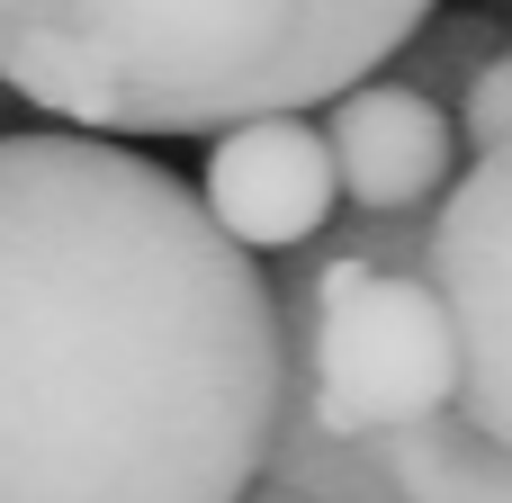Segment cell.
Returning <instances> with one entry per match:
<instances>
[{"instance_id":"cell-1","label":"cell","mask_w":512,"mask_h":503,"mask_svg":"<svg viewBox=\"0 0 512 503\" xmlns=\"http://www.w3.org/2000/svg\"><path fill=\"white\" fill-rule=\"evenodd\" d=\"M279 297L135 135H0V503H243Z\"/></svg>"},{"instance_id":"cell-2","label":"cell","mask_w":512,"mask_h":503,"mask_svg":"<svg viewBox=\"0 0 512 503\" xmlns=\"http://www.w3.org/2000/svg\"><path fill=\"white\" fill-rule=\"evenodd\" d=\"M441 0H0V90L90 135H225L387 72Z\"/></svg>"},{"instance_id":"cell-3","label":"cell","mask_w":512,"mask_h":503,"mask_svg":"<svg viewBox=\"0 0 512 503\" xmlns=\"http://www.w3.org/2000/svg\"><path fill=\"white\" fill-rule=\"evenodd\" d=\"M279 396L342 441L405 432L459 405V324L432 288V216L351 207L270 261Z\"/></svg>"},{"instance_id":"cell-4","label":"cell","mask_w":512,"mask_h":503,"mask_svg":"<svg viewBox=\"0 0 512 503\" xmlns=\"http://www.w3.org/2000/svg\"><path fill=\"white\" fill-rule=\"evenodd\" d=\"M432 288L459 324V405L512 441V144H486L441 189Z\"/></svg>"},{"instance_id":"cell-5","label":"cell","mask_w":512,"mask_h":503,"mask_svg":"<svg viewBox=\"0 0 512 503\" xmlns=\"http://www.w3.org/2000/svg\"><path fill=\"white\" fill-rule=\"evenodd\" d=\"M198 198L207 216L279 261L297 243H315L333 216H342V171H333V135L306 126V108H270V117H243L207 144V171H198Z\"/></svg>"},{"instance_id":"cell-6","label":"cell","mask_w":512,"mask_h":503,"mask_svg":"<svg viewBox=\"0 0 512 503\" xmlns=\"http://www.w3.org/2000/svg\"><path fill=\"white\" fill-rule=\"evenodd\" d=\"M324 135H333V171H342V198L351 207H387V216H432L441 189L459 180V108L396 81V72H369L351 81L342 99H324Z\"/></svg>"},{"instance_id":"cell-7","label":"cell","mask_w":512,"mask_h":503,"mask_svg":"<svg viewBox=\"0 0 512 503\" xmlns=\"http://www.w3.org/2000/svg\"><path fill=\"white\" fill-rule=\"evenodd\" d=\"M378 459L405 503H512V441H495L468 405H441L405 432H378Z\"/></svg>"},{"instance_id":"cell-8","label":"cell","mask_w":512,"mask_h":503,"mask_svg":"<svg viewBox=\"0 0 512 503\" xmlns=\"http://www.w3.org/2000/svg\"><path fill=\"white\" fill-rule=\"evenodd\" d=\"M495 45H504V36H495V18H477V9H432V18L396 45V63H387V72L459 108V90L477 81V63H486Z\"/></svg>"},{"instance_id":"cell-9","label":"cell","mask_w":512,"mask_h":503,"mask_svg":"<svg viewBox=\"0 0 512 503\" xmlns=\"http://www.w3.org/2000/svg\"><path fill=\"white\" fill-rule=\"evenodd\" d=\"M459 135H468V153L512 144V45H495V54L477 63V81L459 90Z\"/></svg>"},{"instance_id":"cell-10","label":"cell","mask_w":512,"mask_h":503,"mask_svg":"<svg viewBox=\"0 0 512 503\" xmlns=\"http://www.w3.org/2000/svg\"><path fill=\"white\" fill-rule=\"evenodd\" d=\"M243 503H315V495H297V486H270V477H252V495Z\"/></svg>"}]
</instances>
